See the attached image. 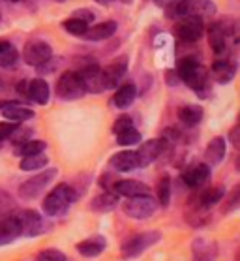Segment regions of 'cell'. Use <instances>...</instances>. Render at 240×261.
<instances>
[{"label":"cell","instance_id":"obj_1","mask_svg":"<svg viewBox=\"0 0 240 261\" xmlns=\"http://www.w3.org/2000/svg\"><path fill=\"white\" fill-rule=\"evenodd\" d=\"M176 73L180 81L194 89L195 92H199L203 98L208 94V70L201 64L199 60H195L194 57H182L178 62H176Z\"/></svg>","mask_w":240,"mask_h":261},{"label":"cell","instance_id":"obj_2","mask_svg":"<svg viewBox=\"0 0 240 261\" xmlns=\"http://www.w3.org/2000/svg\"><path fill=\"white\" fill-rule=\"evenodd\" d=\"M73 199H77V194L70 184H59L57 188H53V190L47 194L41 207H43V213L47 216L55 218V216L64 214Z\"/></svg>","mask_w":240,"mask_h":261},{"label":"cell","instance_id":"obj_3","mask_svg":"<svg viewBox=\"0 0 240 261\" xmlns=\"http://www.w3.org/2000/svg\"><path fill=\"white\" fill-rule=\"evenodd\" d=\"M216 13V4L212 0H178L171 6L169 15L173 17H210Z\"/></svg>","mask_w":240,"mask_h":261},{"label":"cell","instance_id":"obj_4","mask_svg":"<svg viewBox=\"0 0 240 261\" xmlns=\"http://www.w3.org/2000/svg\"><path fill=\"white\" fill-rule=\"evenodd\" d=\"M234 36V24L231 23V19H218L210 24L208 29V42H210L214 53L220 57V55H227L229 51V43Z\"/></svg>","mask_w":240,"mask_h":261},{"label":"cell","instance_id":"obj_5","mask_svg":"<svg viewBox=\"0 0 240 261\" xmlns=\"http://www.w3.org/2000/svg\"><path fill=\"white\" fill-rule=\"evenodd\" d=\"M162 241V233L159 231H145L131 235L126 239L122 244V257L124 259H134L137 255H141L145 250L152 248L154 244Z\"/></svg>","mask_w":240,"mask_h":261},{"label":"cell","instance_id":"obj_6","mask_svg":"<svg viewBox=\"0 0 240 261\" xmlns=\"http://www.w3.org/2000/svg\"><path fill=\"white\" fill-rule=\"evenodd\" d=\"M85 94H87V89H85L83 79L79 77L77 71L68 70L60 75L59 83H57V96H59L60 100L73 101V100L83 98Z\"/></svg>","mask_w":240,"mask_h":261},{"label":"cell","instance_id":"obj_7","mask_svg":"<svg viewBox=\"0 0 240 261\" xmlns=\"http://www.w3.org/2000/svg\"><path fill=\"white\" fill-rule=\"evenodd\" d=\"M122 211L126 213V216H129V218L147 220V218H150L156 211H158V201H156L150 194L128 197L122 205Z\"/></svg>","mask_w":240,"mask_h":261},{"label":"cell","instance_id":"obj_8","mask_svg":"<svg viewBox=\"0 0 240 261\" xmlns=\"http://www.w3.org/2000/svg\"><path fill=\"white\" fill-rule=\"evenodd\" d=\"M173 34L180 42L195 43L205 34V23L201 17H178L173 27Z\"/></svg>","mask_w":240,"mask_h":261},{"label":"cell","instance_id":"obj_9","mask_svg":"<svg viewBox=\"0 0 240 261\" xmlns=\"http://www.w3.org/2000/svg\"><path fill=\"white\" fill-rule=\"evenodd\" d=\"M57 169L51 167V169H45L43 173H38L34 177H30L29 180H24L21 186H19V197L24 199V201H30V199H36V197L40 196L41 192L45 190L49 182L57 177Z\"/></svg>","mask_w":240,"mask_h":261},{"label":"cell","instance_id":"obj_10","mask_svg":"<svg viewBox=\"0 0 240 261\" xmlns=\"http://www.w3.org/2000/svg\"><path fill=\"white\" fill-rule=\"evenodd\" d=\"M19 222V227H21V235L24 237H38L41 233L47 231V224L45 218H41L40 213H36L32 208H24V211H17L12 213Z\"/></svg>","mask_w":240,"mask_h":261},{"label":"cell","instance_id":"obj_11","mask_svg":"<svg viewBox=\"0 0 240 261\" xmlns=\"http://www.w3.org/2000/svg\"><path fill=\"white\" fill-rule=\"evenodd\" d=\"M17 90L21 94H24L30 101H34L38 106H45L49 101V96H51V90H49V85L43 81V79H24L17 85Z\"/></svg>","mask_w":240,"mask_h":261},{"label":"cell","instance_id":"obj_12","mask_svg":"<svg viewBox=\"0 0 240 261\" xmlns=\"http://www.w3.org/2000/svg\"><path fill=\"white\" fill-rule=\"evenodd\" d=\"M53 57V49L51 45L45 42H41V40H36V42H30L24 45V51H23V59L26 64L30 66H40L43 62Z\"/></svg>","mask_w":240,"mask_h":261},{"label":"cell","instance_id":"obj_13","mask_svg":"<svg viewBox=\"0 0 240 261\" xmlns=\"http://www.w3.org/2000/svg\"><path fill=\"white\" fill-rule=\"evenodd\" d=\"M77 73H79V77L83 79V85H85L87 92H94V94H98V92H103V90H105L103 75H101V68L98 64L83 66Z\"/></svg>","mask_w":240,"mask_h":261},{"label":"cell","instance_id":"obj_14","mask_svg":"<svg viewBox=\"0 0 240 261\" xmlns=\"http://www.w3.org/2000/svg\"><path fill=\"white\" fill-rule=\"evenodd\" d=\"M165 147H167V139H150L147 143H141L137 156H139V166H150L164 154Z\"/></svg>","mask_w":240,"mask_h":261},{"label":"cell","instance_id":"obj_15","mask_svg":"<svg viewBox=\"0 0 240 261\" xmlns=\"http://www.w3.org/2000/svg\"><path fill=\"white\" fill-rule=\"evenodd\" d=\"M128 70V59L126 57H118L115 59L113 62L101 70V75H103V85H105V90L107 89H113V87H117L118 81L124 77V73Z\"/></svg>","mask_w":240,"mask_h":261},{"label":"cell","instance_id":"obj_16","mask_svg":"<svg viewBox=\"0 0 240 261\" xmlns=\"http://www.w3.org/2000/svg\"><path fill=\"white\" fill-rule=\"evenodd\" d=\"M111 190L117 196L122 197H135L150 194V188H148L147 184L141 182V180H135V178H117V182L113 184Z\"/></svg>","mask_w":240,"mask_h":261},{"label":"cell","instance_id":"obj_17","mask_svg":"<svg viewBox=\"0 0 240 261\" xmlns=\"http://www.w3.org/2000/svg\"><path fill=\"white\" fill-rule=\"evenodd\" d=\"M223 196H225V188L223 186H210V188H205L203 192H199L197 197L190 201V205L203 208V211H210L214 205H218V203L222 201Z\"/></svg>","mask_w":240,"mask_h":261},{"label":"cell","instance_id":"obj_18","mask_svg":"<svg viewBox=\"0 0 240 261\" xmlns=\"http://www.w3.org/2000/svg\"><path fill=\"white\" fill-rule=\"evenodd\" d=\"M210 178V166L208 164H195L190 169L184 171L182 175V182L186 184L188 188H199Z\"/></svg>","mask_w":240,"mask_h":261},{"label":"cell","instance_id":"obj_19","mask_svg":"<svg viewBox=\"0 0 240 261\" xmlns=\"http://www.w3.org/2000/svg\"><path fill=\"white\" fill-rule=\"evenodd\" d=\"M227 154V141H225V137H214L205 148V164H208L210 167L214 166H220L223 162Z\"/></svg>","mask_w":240,"mask_h":261},{"label":"cell","instance_id":"obj_20","mask_svg":"<svg viewBox=\"0 0 240 261\" xmlns=\"http://www.w3.org/2000/svg\"><path fill=\"white\" fill-rule=\"evenodd\" d=\"M75 248L83 257L92 259V257H98L100 254L105 252L107 241H105V237H101V235H94V237H88V239H85V241H81Z\"/></svg>","mask_w":240,"mask_h":261},{"label":"cell","instance_id":"obj_21","mask_svg":"<svg viewBox=\"0 0 240 261\" xmlns=\"http://www.w3.org/2000/svg\"><path fill=\"white\" fill-rule=\"evenodd\" d=\"M19 237H21V227L13 214H8L0 220V246L13 243Z\"/></svg>","mask_w":240,"mask_h":261},{"label":"cell","instance_id":"obj_22","mask_svg":"<svg viewBox=\"0 0 240 261\" xmlns=\"http://www.w3.org/2000/svg\"><path fill=\"white\" fill-rule=\"evenodd\" d=\"M192 254L194 261H216L218 246L216 243H210L206 239H195L192 244Z\"/></svg>","mask_w":240,"mask_h":261},{"label":"cell","instance_id":"obj_23","mask_svg":"<svg viewBox=\"0 0 240 261\" xmlns=\"http://www.w3.org/2000/svg\"><path fill=\"white\" fill-rule=\"evenodd\" d=\"M234 73H236V68H234V62L233 60H229L227 57H223V59H218L214 64H212V77L216 79L218 83H231V79L234 77Z\"/></svg>","mask_w":240,"mask_h":261},{"label":"cell","instance_id":"obj_24","mask_svg":"<svg viewBox=\"0 0 240 261\" xmlns=\"http://www.w3.org/2000/svg\"><path fill=\"white\" fill-rule=\"evenodd\" d=\"M111 167L117 171H134L139 166V156L135 150H122L111 158Z\"/></svg>","mask_w":240,"mask_h":261},{"label":"cell","instance_id":"obj_25","mask_svg":"<svg viewBox=\"0 0 240 261\" xmlns=\"http://www.w3.org/2000/svg\"><path fill=\"white\" fill-rule=\"evenodd\" d=\"M0 111H2V115L8 120H12V122H24V120L34 119V111L29 109V107L21 106V103H17V101H8Z\"/></svg>","mask_w":240,"mask_h":261},{"label":"cell","instance_id":"obj_26","mask_svg":"<svg viewBox=\"0 0 240 261\" xmlns=\"http://www.w3.org/2000/svg\"><path fill=\"white\" fill-rule=\"evenodd\" d=\"M117 32V23L115 21H103V23L94 24L92 29H88L85 32V38L90 42H100V40H107Z\"/></svg>","mask_w":240,"mask_h":261},{"label":"cell","instance_id":"obj_27","mask_svg":"<svg viewBox=\"0 0 240 261\" xmlns=\"http://www.w3.org/2000/svg\"><path fill=\"white\" fill-rule=\"evenodd\" d=\"M135 98H137V87L134 83H126L115 92V96H113V106L118 107V109H126V107H129L134 103Z\"/></svg>","mask_w":240,"mask_h":261},{"label":"cell","instance_id":"obj_28","mask_svg":"<svg viewBox=\"0 0 240 261\" xmlns=\"http://www.w3.org/2000/svg\"><path fill=\"white\" fill-rule=\"evenodd\" d=\"M117 205H118L117 194H111L109 190H105L94 197L92 203H90V208H92L94 213H111Z\"/></svg>","mask_w":240,"mask_h":261},{"label":"cell","instance_id":"obj_29","mask_svg":"<svg viewBox=\"0 0 240 261\" xmlns=\"http://www.w3.org/2000/svg\"><path fill=\"white\" fill-rule=\"evenodd\" d=\"M201 119H203V107L195 106V103H190V106H184L178 109V120L186 126H195L199 124Z\"/></svg>","mask_w":240,"mask_h":261},{"label":"cell","instance_id":"obj_30","mask_svg":"<svg viewBox=\"0 0 240 261\" xmlns=\"http://www.w3.org/2000/svg\"><path fill=\"white\" fill-rule=\"evenodd\" d=\"M47 143L41 141V139H29V141L19 143L15 147V154L19 156H32V154H40V152H45Z\"/></svg>","mask_w":240,"mask_h":261},{"label":"cell","instance_id":"obj_31","mask_svg":"<svg viewBox=\"0 0 240 261\" xmlns=\"http://www.w3.org/2000/svg\"><path fill=\"white\" fill-rule=\"evenodd\" d=\"M19 59L15 45L10 42H0V68H12Z\"/></svg>","mask_w":240,"mask_h":261},{"label":"cell","instance_id":"obj_32","mask_svg":"<svg viewBox=\"0 0 240 261\" xmlns=\"http://www.w3.org/2000/svg\"><path fill=\"white\" fill-rule=\"evenodd\" d=\"M47 162H49V158H47L43 152H40V154L23 156L19 167H21L23 171H38V169H43V167L47 166Z\"/></svg>","mask_w":240,"mask_h":261},{"label":"cell","instance_id":"obj_33","mask_svg":"<svg viewBox=\"0 0 240 261\" xmlns=\"http://www.w3.org/2000/svg\"><path fill=\"white\" fill-rule=\"evenodd\" d=\"M169 203H171V178L167 175H164L158 180V205L169 207Z\"/></svg>","mask_w":240,"mask_h":261},{"label":"cell","instance_id":"obj_34","mask_svg":"<svg viewBox=\"0 0 240 261\" xmlns=\"http://www.w3.org/2000/svg\"><path fill=\"white\" fill-rule=\"evenodd\" d=\"M141 141H143L141 132L135 130L134 126L117 136V143H118V145H122V147H131V145H137V143H141Z\"/></svg>","mask_w":240,"mask_h":261},{"label":"cell","instance_id":"obj_35","mask_svg":"<svg viewBox=\"0 0 240 261\" xmlns=\"http://www.w3.org/2000/svg\"><path fill=\"white\" fill-rule=\"evenodd\" d=\"M62 27H64L66 32H70L73 36H85V32L88 30V23H85V21H81V19L77 17L66 19L64 23H62Z\"/></svg>","mask_w":240,"mask_h":261},{"label":"cell","instance_id":"obj_36","mask_svg":"<svg viewBox=\"0 0 240 261\" xmlns=\"http://www.w3.org/2000/svg\"><path fill=\"white\" fill-rule=\"evenodd\" d=\"M225 203H223V214L227 213H233L234 208H238V203H240V186H234L233 192L231 194H225Z\"/></svg>","mask_w":240,"mask_h":261},{"label":"cell","instance_id":"obj_37","mask_svg":"<svg viewBox=\"0 0 240 261\" xmlns=\"http://www.w3.org/2000/svg\"><path fill=\"white\" fill-rule=\"evenodd\" d=\"M36 261H70V259H68V255H66L64 252H60V250L47 248L36 255Z\"/></svg>","mask_w":240,"mask_h":261},{"label":"cell","instance_id":"obj_38","mask_svg":"<svg viewBox=\"0 0 240 261\" xmlns=\"http://www.w3.org/2000/svg\"><path fill=\"white\" fill-rule=\"evenodd\" d=\"M15 211V201H13V197L8 194V192L0 190V214L2 216H8V214H12Z\"/></svg>","mask_w":240,"mask_h":261},{"label":"cell","instance_id":"obj_39","mask_svg":"<svg viewBox=\"0 0 240 261\" xmlns=\"http://www.w3.org/2000/svg\"><path fill=\"white\" fill-rule=\"evenodd\" d=\"M131 126H134V120H131V117H128V115H120V117L115 120V124H113V134H115V136H118V134L126 132L128 128H131Z\"/></svg>","mask_w":240,"mask_h":261},{"label":"cell","instance_id":"obj_40","mask_svg":"<svg viewBox=\"0 0 240 261\" xmlns=\"http://www.w3.org/2000/svg\"><path fill=\"white\" fill-rule=\"evenodd\" d=\"M30 137H32V130H30V128H15V130H13V134L12 136H10V139H12L13 143H23V141H29Z\"/></svg>","mask_w":240,"mask_h":261},{"label":"cell","instance_id":"obj_41","mask_svg":"<svg viewBox=\"0 0 240 261\" xmlns=\"http://www.w3.org/2000/svg\"><path fill=\"white\" fill-rule=\"evenodd\" d=\"M17 128V122H0V141H6L10 139V136L13 134V130Z\"/></svg>","mask_w":240,"mask_h":261},{"label":"cell","instance_id":"obj_42","mask_svg":"<svg viewBox=\"0 0 240 261\" xmlns=\"http://www.w3.org/2000/svg\"><path fill=\"white\" fill-rule=\"evenodd\" d=\"M117 182V177H113L111 173H105L103 177L100 178V184H101V188H105V190H109L111 192V188H113V184Z\"/></svg>","mask_w":240,"mask_h":261},{"label":"cell","instance_id":"obj_43","mask_svg":"<svg viewBox=\"0 0 240 261\" xmlns=\"http://www.w3.org/2000/svg\"><path fill=\"white\" fill-rule=\"evenodd\" d=\"M71 17H77V19H81V21H85V23H90V21H94V13L90 12V10H79V12H75Z\"/></svg>","mask_w":240,"mask_h":261},{"label":"cell","instance_id":"obj_44","mask_svg":"<svg viewBox=\"0 0 240 261\" xmlns=\"http://www.w3.org/2000/svg\"><path fill=\"white\" fill-rule=\"evenodd\" d=\"M165 83L169 85V87H176V85L180 83V77H178L176 70H171L165 73Z\"/></svg>","mask_w":240,"mask_h":261},{"label":"cell","instance_id":"obj_45","mask_svg":"<svg viewBox=\"0 0 240 261\" xmlns=\"http://www.w3.org/2000/svg\"><path fill=\"white\" fill-rule=\"evenodd\" d=\"M238 130L240 128H236V126H234L233 130H231V134H229V139H231V143H233L234 147L238 148L240 147V139H238Z\"/></svg>","mask_w":240,"mask_h":261},{"label":"cell","instance_id":"obj_46","mask_svg":"<svg viewBox=\"0 0 240 261\" xmlns=\"http://www.w3.org/2000/svg\"><path fill=\"white\" fill-rule=\"evenodd\" d=\"M6 90V85H4V77H0V92Z\"/></svg>","mask_w":240,"mask_h":261},{"label":"cell","instance_id":"obj_47","mask_svg":"<svg viewBox=\"0 0 240 261\" xmlns=\"http://www.w3.org/2000/svg\"><path fill=\"white\" fill-rule=\"evenodd\" d=\"M6 103H8V101H4V100H0V109H2V107L6 106Z\"/></svg>","mask_w":240,"mask_h":261},{"label":"cell","instance_id":"obj_48","mask_svg":"<svg viewBox=\"0 0 240 261\" xmlns=\"http://www.w3.org/2000/svg\"><path fill=\"white\" fill-rule=\"evenodd\" d=\"M0 150H2V141H0Z\"/></svg>","mask_w":240,"mask_h":261},{"label":"cell","instance_id":"obj_49","mask_svg":"<svg viewBox=\"0 0 240 261\" xmlns=\"http://www.w3.org/2000/svg\"><path fill=\"white\" fill-rule=\"evenodd\" d=\"M12 2H17V0H12Z\"/></svg>","mask_w":240,"mask_h":261}]
</instances>
